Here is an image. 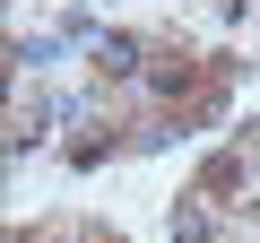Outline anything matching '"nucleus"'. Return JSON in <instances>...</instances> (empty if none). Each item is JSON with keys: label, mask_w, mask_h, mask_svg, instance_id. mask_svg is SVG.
I'll return each instance as SVG.
<instances>
[{"label": "nucleus", "mask_w": 260, "mask_h": 243, "mask_svg": "<svg viewBox=\"0 0 260 243\" xmlns=\"http://www.w3.org/2000/svg\"><path fill=\"white\" fill-rule=\"evenodd\" d=\"M61 61V35H18L9 44V78H35V70H52Z\"/></svg>", "instance_id": "obj_1"}, {"label": "nucleus", "mask_w": 260, "mask_h": 243, "mask_svg": "<svg viewBox=\"0 0 260 243\" xmlns=\"http://www.w3.org/2000/svg\"><path fill=\"white\" fill-rule=\"evenodd\" d=\"M95 70L104 78H130V70H139V35H95Z\"/></svg>", "instance_id": "obj_2"}, {"label": "nucleus", "mask_w": 260, "mask_h": 243, "mask_svg": "<svg viewBox=\"0 0 260 243\" xmlns=\"http://www.w3.org/2000/svg\"><path fill=\"white\" fill-rule=\"evenodd\" d=\"M174 243H217V226H208V208H200V200H182V208H174Z\"/></svg>", "instance_id": "obj_3"}]
</instances>
